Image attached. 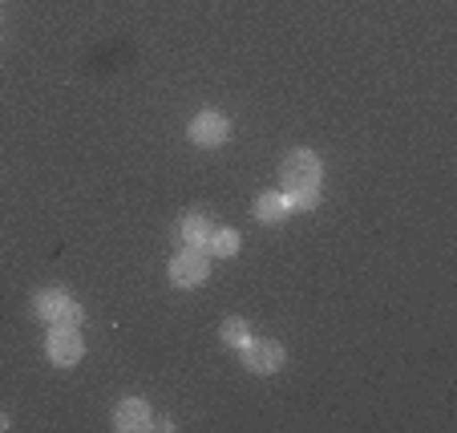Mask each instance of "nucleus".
Returning a JSON list of instances; mask_svg holds the SVG:
<instances>
[{
	"label": "nucleus",
	"instance_id": "1a4fd4ad",
	"mask_svg": "<svg viewBox=\"0 0 457 433\" xmlns=\"http://www.w3.org/2000/svg\"><path fill=\"white\" fill-rule=\"evenodd\" d=\"M255 219L259 223H268V227H276V223H284L287 215H292V203H287V195L284 191H263L255 199Z\"/></svg>",
	"mask_w": 457,
	"mask_h": 433
},
{
	"label": "nucleus",
	"instance_id": "f03ea898",
	"mask_svg": "<svg viewBox=\"0 0 457 433\" xmlns=\"http://www.w3.org/2000/svg\"><path fill=\"white\" fill-rule=\"evenodd\" d=\"M33 312L37 321L45 324H81V304L70 300V292H61V287H45V292L33 296Z\"/></svg>",
	"mask_w": 457,
	"mask_h": 433
},
{
	"label": "nucleus",
	"instance_id": "f8f14e48",
	"mask_svg": "<svg viewBox=\"0 0 457 433\" xmlns=\"http://www.w3.org/2000/svg\"><path fill=\"white\" fill-rule=\"evenodd\" d=\"M287 203H292V211H312L320 203V191H295L287 195Z\"/></svg>",
	"mask_w": 457,
	"mask_h": 433
},
{
	"label": "nucleus",
	"instance_id": "423d86ee",
	"mask_svg": "<svg viewBox=\"0 0 457 433\" xmlns=\"http://www.w3.org/2000/svg\"><path fill=\"white\" fill-rule=\"evenodd\" d=\"M239 361L247 373H259V377H271L284 369V345L279 340H255L251 337L247 345L239 348Z\"/></svg>",
	"mask_w": 457,
	"mask_h": 433
},
{
	"label": "nucleus",
	"instance_id": "7ed1b4c3",
	"mask_svg": "<svg viewBox=\"0 0 457 433\" xmlns=\"http://www.w3.org/2000/svg\"><path fill=\"white\" fill-rule=\"evenodd\" d=\"M45 353L57 369H73L86 356V340H81L78 324H53L49 337H45Z\"/></svg>",
	"mask_w": 457,
	"mask_h": 433
},
{
	"label": "nucleus",
	"instance_id": "39448f33",
	"mask_svg": "<svg viewBox=\"0 0 457 433\" xmlns=\"http://www.w3.org/2000/svg\"><path fill=\"white\" fill-rule=\"evenodd\" d=\"M187 138L203 150H215L231 138V121H227V113H219V110H199L187 126Z\"/></svg>",
	"mask_w": 457,
	"mask_h": 433
},
{
	"label": "nucleus",
	"instance_id": "0eeeda50",
	"mask_svg": "<svg viewBox=\"0 0 457 433\" xmlns=\"http://www.w3.org/2000/svg\"><path fill=\"white\" fill-rule=\"evenodd\" d=\"M113 429L118 433L154 429V413H150V405L142 397H126V401H118V409H113Z\"/></svg>",
	"mask_w": 457,
	"mask_h": 433
},
{
	"label": "nucleus",
	"instance_id": "9d476101",
	"mask_svg": "<svg viewBox=\"0 0 457 433\" xmlns=\"http://www.w3.org/2000/svg\"><path fill=\"white\" fill-rule=\"evenodd\" d=\"M239 252V235L231 231V227H215L207 239V255H215V260H231V255Z\"/></svg>",
	"mask_w": 457,
	"mask_h": 433
},
{
	"label": "nucleus",
	"instance_id": "6e6552de",
	"mask_svg": "<svg viewBox=\"0 0 457 433\" xmlns=\"http://www.w3.org/2000/svg\"><path fill=\"white\" fill-rule=\"evenodd\" d=\"M211 231H215L211 215H199V211H190V215H182V219H179V227H174V235H179L182 247H207Z\"/></svg>",
	"mask_w": 457,
	"mask_h": 433
},
{
	"label": "nucleus",
	"instance_id": "f257e3e1",
	"mask_svg": "<svg viewBox=\"0 0 457 433\" xmlns=\"http://www.w3.org/2000/svg\"><path fill=\"white\" fill-rule=\"evenodd\" d=\"M320 179H324V166H320L316 150H292V154L279 162V182H284V195L320 191Z\"/></svg>",
	"mask_w": 457,
	"mask_h": 433
},
{
	"label": "nucleus",
	"instance_id": "20e7f679",
	"mask_svg": "<svg viewBox=\"0 0 457 433\" xmlns=\"http://www.w3.org/2000/svg\"><path fill=\"white\" fill-rule=\"evenodd\" d=\"M211 276V255L207 247H182L179 255H170V284L174 287H199Z\"/></svg>",
	"mask_w": 457,
	"mask_h": 433
},
{
	"label": "nucleus",
	"instance_id": "9b49d317",
	"mask_svg": "<svg viewBox=\"0 0 457 433\" xmlns=\"http://www.w3.org/2000/svg\"><path fill=\"white\" fill-rule=\"evenodd\" d=\"M219 340H223L227 348H235V353H239V348L251 340L247 321H239V316H227V321H223V329H219Z\"/></svg>",
	"mask_w": 457,
	"mask_h": 433
}]
</instances>
